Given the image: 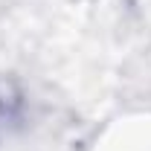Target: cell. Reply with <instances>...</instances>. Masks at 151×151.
<instances>
[{
	"instance_id": "1",
	"label": "cell",
	"mask_w": 151,
	"mask_h": 151,
	"mask_svg": "<svg viewBox=\"0 0 151 151\" xmlns=\"http://www.w3.org/2000/svg\"><path fill=\"white\" fill-rule=\"evenodd\" d=\"M26 108H29V99H26V90L20 87V81L15 76L0 73V142L23 128Z\"/></svg>"
}]
</instances>
